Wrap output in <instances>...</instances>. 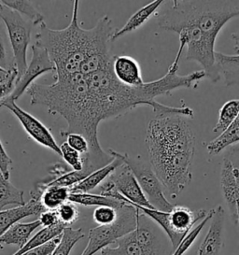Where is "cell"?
I'll return each instance as SVG.
<instances>
[{
	"mask_svg": "<svg viewBox=\"0 0 239 255\" xmlns=\"http://www.w3.org/2000/svg\"><path fill=\"white\" fill-rule=\"evenodd\" d=\"M165 2L166 1H163V0H155L147 4L143 8H139L135 13L129 18L127 23L120 29L114 32L112 36V42L141 27L144 23L149 21L151 16L154 15L158 8H160L162 5H164Z\"/></svg>",
	"mask_w": 239,
	"mask_h": 255,
	"instance_id": "ac0fdd59",
	"label": "cell"
},
{
	"mask_svg": "<svg viewBox=\"0 0 239 255\" xmlns=\"http://www.w3.org/2000/svg\"><path fill=\"white\" fill-rule=\"evenodd\" d=\"M3 245H1V244H0V251H1V250H3Z\"/></svg>",
	"mask_w": 239,
	"mask_h": 255,
	"instance_id": "b9f144b4",
	"label": "cell"
},
{
	"mask_svg": "<svg viewBox=\"0 0 239 255\" xmlns=\"http://www.w3.org/2000/svg\"><path fill=\"white\" fill-rule=\"evenodd\" d=\"M60 240H61V235L54 238L53 240H50L49 242L45 243L43 245L35 248L22 255H51L52 252L54 251V249L58 245Z\"/></svg>",
	"mask_w": 239,
	"mask_h": 255,
	"instance_id": "8d00e7d4",
	"label": "cell"
},
{
	"mask_svg": "<svg viewBox=\"0 0 239 255\" xmlns=\"http://www.w3.org/2000/svg\"><path fill=\"white\" fill-rule=\"evenodd\" d=\"M28 94L32 105L44 106L48 113L67 121V128L60 131L61 136L77 133L88 140L85 164L96 171L112 162L113 157L101 148L98 139V127L103 119L85 76L77 74L48 85L33 84Z\"/></svg>",
	"mask_w": 239,
	"mask_h": 255,
	"instance_id": "7a4b0ae2",
	"label": "cell"
},
{
	"mask_svg": "<svg viewBox=\"0 0 239 255\" xmlns=\"http://www.w3.org/2000/svg\"><path fill=\"white\" fill-rule=\"evenodd\" d=\"M239 114V99L229 100L221 108L219 112V120L213 128V132L222 135L238 118Z\"/></svg>",
	"mask_w": 239,
	"mask_h": 255,
	"instance_id": "484cf974",
	"label": "cell"
},
{
	"mask_svg": "<svg viewBox=\"0 0 239 255\" xmlns=\"http://www.w3.org/2000/svg\"><path fill=\"white\" fill-rule=\"evenodd\" d=\"M208 213L206 210L194 211L183 206H174L171 211L168 212L169 231L167 233L174 250L192 231L194 225L207 217Z\"/></svg>",
	"mask_w": 239,
	"mask_h": 255,
	"instance_id": "4fadbf2b",
	"label": "cell"
},
{
	"mask_svg": "<svg viewBox=\"0 0 239 255\" xmlns=\"http://www.w3.org/2000/svg\"><path fill=\"white\" fill-rule=\"evenodd\" d=\"M115 248L107 247L100 255H172L174 248L164 230L139 210L134 231L115 242Z\"/></svg>",
	"mask_w": 239,
	"mask_h": 255,
	"instance_id": "5b68a950",
	"label": "cell"
},
{
	"mask_svg": "<svg viewBox=\"0 0 239 255\" xmlns=\"http://www.w3.org/2000/svg\"><path fill=\"white\" fill-rule=\"evenodd\" d=\"M239 16L237 1H170L168 8L157 16L158 25L177 33L187 48L186 60L197 62L213 83L221 80L216 64L215 43L219 33Z\"/></svg>",
	"mask_w": 239,
	"mask_h": 255,
	"instance_id": "6da1fadb",
	"label": "cell"
},
{
	"mask_svg": "<svg viewBox=\"0 0 239 255\" xmlns=\"http://www.w3.org/2000/svg\"><path fill=\"white\" fill-rule=\"evenodd\" d=\"M112 71L120 83L126 86L138 87L144 84L140 66L137 61L131 56H114Z\"/></svg>",
	"mask_w": 239,
	"mask_h": 255,
	"instance_id": "9a60e30c",
	"label": "cell"
},
{
	"mask_svg": "<svg viewBox=\"0 0 239 255\" xmlns=\"http://www.w3.org/2000/svg\"><path fill=\"white\" fill-rule=\"evenodd\" d=\"M46 210L40 201L30 199L23 206L9 210H0V237L22 219L29 216H39Z\"/></svg>",
	"mask_w": 239,
	"mask_h": 255,
	"instance_id": "2e32d148",
	"label": "cell"
},
{
	"mask_svg": "<svg viewBox=\"0 0 239 255\" xmlns=\"http://www.w3.org/2000/svg\"><path fill=\"white\" fill-rule=\"evenodd\" d=\"M93 218L98 225H112L118 218V210L111 207H97Z\"/></svg>",
	"mask_w": 239,
	"mask_h": 255,
	"instance_id": "836d02e7",
	"label": "cell"
},
{
	"mask_svg": "<svg viewBox=\"0 0 239 255\" xmlns=\"http://www.w3.org/2000/svg\"><path fill=\"white\" fill-rule=\"evenodd\" d=\"M42 226L44 227H52L61 225L59 218L56 213V210H46L38 216L37 219ZM63 225V224H62Z\"/></svg>",
	"mask_w": 239,
	"mask_h": 255,
	"instance_id": "74e56055",
	"label": "cell"
},
{
	"mask_svg": "<svg viewBox=\"0 0 239 255\" xmlns=\"http://www.w3.org/2000/svg\"><path fill=\"white\" fill-rule=\"evenodd\" d=\"M56 213L59 218L60 223L70 227V225L76 223L80 218V210L77 204L67 201L61 205L56 210Z\"/></svg>",
	"mask_w": 239,
	"mask_h": 255,
	"instance_id": "d6a6232c",
	"label": "cell"
},
{
	"mask_svg": "<svg viewBox=\"0 0 239 255\" xmlns=\"http://www.w3.org/2000/svg\"><path fill=\"white\" fill-rule=\"evenodd\" d=\"M18 77V72L16 68H12L10 75L6 82L0 83V102L5 98H8L14 90L15 83Z\"/></svg>",
	"mask_w": 239,
	"mask_h": 255,
	"instance_id": "d590c367",
	"label": "cell"
},
{
	"mask_svg": "<svg viewBox=\"0 0 239 255\" xmlns=\"http://www.w3.org/2000/svg\"><path fill=\"white\" fill-rule=\"evenodd\" d=\"M231 37L233 38V40H234V42H235L234 49H235L236 53L239 54V30L236 31L235 33H233Z\"/></svg>",
	"mask_w": 239,
	"mask_h": 255,
	"instance_id": "ab89813d",
	"label": "cell"
},
{
	"mask_svg": "<svg viewBox=\"0 0 239 255\" xmlns=\"http://www.w3.org/2000/svg\"><path fill=\"white\" fill-rule=\"evenodd\" d=\"M0 19L7 29V38L13 53L14 67L18 72L17 78H19L28 65L26 62V53L31 41L32 30L35 26L27 19L4 5L1 1Z\"/></svg>",
	"mask_w": 239,
	"mask_h": 255,
	"instance_id": "52a82bcc",
	"label": "cell"
},
{
	"mask_svg": "<svg viewBox=\"0 0 239 255\" xmlns=\"http://www.w3.org/2000/svg\"><path fill=\"white\" fill-rule=\"evenodd\" d=\"M11 70H12V69H11ZM11 70L7 71L6 69H4V68H2L0 67V83H4V82L7 81V79H8V77L10 75Z\"/></svg>",
	"mask_w": 239,
	"mask_h": 255,
	"instance_id": "60d3db41",
	"label": "cell"
},
{
	"mask_svg": "<svg viewBox=\"0 0 239 255\" xmlns=\"http://www.w3.org/2000/svg\"><path fill=\"white\" fill-rule=\"evenodd\" d=\"M139 210L125 204L118 210L117 220L110 225H98L90 229L89 241L82 255H95L127 234L134 231Z\"/></svg>",
	"mask_w": 239,
	"mask_h": 255,
	"instance_id": "8992f818",
	"label": "cell"
},
{
	"mask_svg": "<svg viewBox=\"0 0 239 255\" xmlns=\"http://www.w3.org/2000/svg\"><path fill=\"white\" fill-rule=\"evenodd\" d=\"M64 137H66L67 141L66 142L75 150H77L78 152H80L82 155H86L90 150V145L88 140L81 135V134H77V133H69L66 135H64Z\"/></svg>",
	"mask_w": 239,
	"mask_h": 255,
	"instance_id": "e575fe53",
	"label": "cell"
},
{
	"mask_svg": "<svg viewBox=\"0 0 239 255\" xmlns=\"http://www.w3.org/2000/svg\"><path fill=\"white\" fill-rule=\"evenodd\" d=\"M41 224L38 220L30 223H17L0 237V244L17 245L21 249L29 241L31 234Z\"/></svg>",
	"mask_w": 239,
	"mask_h": 255,
	"instance_id": "d6986e66",
	"label": "cell"
},
{
	"mask_svg": "<svg viewBox=\"0 0 239 255\" xmlns=\"http://www.w3.org/2000/svg\"><path fill=\"white\" fill-rule=\"evenodd\" d=\"M109 153L113 157L112 162L104 167L99 168L95 172L90 174L86 179H84L73 187L70 188L71 193H91L92 191L99 187L105 180L112 175V173L114 172L117 168H119L120 165L124 164L123 161L115 154L114 150L110 149Z\"/></svg>",
	"mask_w": 239,
	"mask_h": 255,
	"instance_id": "e0dca14e",
	"label": "cell"
},
{
	"mask_svg": "<svg viewBox=\"0 0 239 255\" xmlns=\"http://www.w3.org/2000/svg\"><path fill=\"white\" fill-rule=\"evenodd\" d=\"M8 8H12L16 12L27 19L34 26H40L44 23V16L42 15L37 8H35L32 1L23 0H3L1 1Z\"/></svg>",
	"mask_w": 239,
	"mask_h": 255,
	"instance_id": "cb8c5ba5",
	"label": "cell"
},
{
	"mask_svg": "<svg viewBox=\"0 0 239 255\" xmlns=\"http://www.w3.org/2000/svg\"><path fill=\"white\" fill-rule=\"evenodd\" d=\"M216 64L227 86L239 84V54L228 55L216 53Z\"/></svg>",
	"mask_w": 239,
	"mask_h": 255,
	"instance_id": "44dd1931",
	"label": "cell"
},
{
	"mask_svg": "<svg viewBox=\"0 0 239 255\" xmlns=\"http://www.w3.org/2000/svg\"><path fill=\"white\" fill-rule=\"evenodd\" d=\"M61 156L70 169L74 171H82L84 168V155L72 149L67 142L62 143L60 146Z\"/></svg>",
	"mask_w": 239,
	"mask_h": 255,
	"instance_id": "1f68e13d",
	"label": "cell"
},
{
	"mask_svg": "<svg viewBox=\"0 0 239 255\" xmlns=\"http://www.w3.org/2000/svg\"><path fill=\"white\" fill-rule=\"evenodd\" d=\"M239 143V114L238 118L222 135L208 143L207 149L210 155H217L230 146Z\"/></svg>",
	"mask_w": 239,
	"mask_h": 255,
	"instance_id": "7402d4cb",
	"label": "cell"
},
{
	"mask_svg": "<svg viewBox=\"0 0 239 255\" xmlns=\"http://www.w3.org/2000/svg\"><path fill=\"white\" fill-rule=\"evenodd\" d=\"M214 211H215V209L209 210L207 217L205 218L204 220H202L198 225L192 229V231L189 233L186 237L183 239V240L180 242L179 246L174 250V253L172 254V255H184L186 254V252H188V250L192 247L193 243L197 239L198 235L201 233L203 228L205 227V225H207L209 221L211 220V218L214 214Z\"/></svg>",
	"mask_w": 239,
	"mask_h": 255,
	"instance_id": "4dcf8cb0",
	"label": "cell"
},
{
	"mask_svg": "<svg viewBox=\"0 0 239 255\" xmlns=\"http://www.w3.org/2000/svg\"><path fill=\"white\" fill-rule=\"evenodd\" d=\"M66 227H67L66 225L61 224V225L52 226V227L42 228L32 239H30L29 241L23 247L21 248L19 251H17L12 255H22L35 248L43 245L45 243L49 242L50 240H53L54 238L60 236Z\"/></svg>",
	"mask_w": 239,
	"mask_h": 255,
	"instance_id": "d4e9b609",
	"label": "cell"
},
{
	"mask_svg": "<svg viewBox=\"0 0 239 255\" xmlns=\"http://www.w3.org/2000/svg\"><path fill=\"white\" fill-rule=\"evenodd\" d=\"M31 61L22 75L17 78L14 90L8 97L14 101L21 98L26 91H28L39 76L48 72L55 73L56 71L55 66L45 48L35 42V44L31 46Z\"/></svg>",
	"mask_w": 239,
	"mask_h": 255,
	"instance_id": "8fae6325",
	"label": "cell"
},
{
	"mask_svg": "<svg viewBox=\"0 0 239 255\" xmlns=\"http://www.w3.org/2000/svg\"><path fill=\"white\" fill-rule=\"evenodd\" d=\"M11 165H12V161L7 155V151L0 140V171L7 180H9V177H10Z\"/></svg>",
	"mask_w": 239,
	"mask_h": 255,
	"instance_id": "f35d334b",
	"label": "cell"
},
{
	"mask_svg": "<svg viewBox=\"0 0 239 255\" xmlns=\"http://www.w3.org/2000/svg\"><path fill=\"white\" fill-rule=\"evenodd\" d=\"M112 20L105 15L90 29L79 23V1L75 0L70 23L64 29L54 30L46 23L37 27L36 43L46 49L56 71V80L80 74L82 64L92 55L112 53Z\"/></svg>",
	"mask_w": 239,
	"mask_h": 255,
	"instance_id": "277c9868",
	"label": "cell"
},
{
	"mask_svg": "<svg viewBox=\"0 0 239 255\" xmlns=\"http://www.w3.org/2000/svg\"><path fill=\"white\" fill-rule=\"evenodd\" d=\"M153 111L155 117H164V116H180V117H188L194 118V112L189 107H169L165 106L156 100L150 102L149 104Z\"/></svg>",
	"mask_w": 239,
	"mask_h": 255,
	"instance_id": "f546056e",
	"label": "cell"
},
{
	"mask_svg": "<svg viewBox=\"0 0 239 255\" xmlns=\"http://www.w3.org/2000/svg\"><path fill=\"white\" fill-rule=\"evenodd\" d=\"M221 186L232 221L239 225V143L227 148L224 153Z\"/></svg>",
	"mask_w": 239,
	"mask_h": 255,
	"instance_id": "9c48e42d",
	"label": "cell"
},
{
	"mask_svg": "<svg viewBox=\"0 0 239 255\" xmlns=\"http://www.w3.org/2000/svg\"><path fill=\"white\" fill-rule=\"evenodd\" d=\"M195 135L183 117L150 121L146 130L149 164L171 198H177L193 179Z\"/></svg>",
	"mask_w": 239,
	"mask_h": 255,
	"instance_id": "3957f363",
	"label": "cell"
},
{
	"mask_svg": "<svg viewBox=\"0 0 239 255\" xmlns=\"http://www.w3.org/2000/svg\"><path fill=\"white\" fill-rule=\"evenodd\" d=\"M70 194L69 188L49 186L42 192L40 202L46 210H56L61 205L68 201Z\"/></svg>",
	"mask_w": 239,
	"mask_h": 255,
	"instance_id": "4316f807",
	"label": "cell"
},
{
	"mask_svg": "<svg viewBox=\"0 0 239 255\" xmlns=\"http://www.w3.org/2000/svg\"><path fill=\"white\" fill-rule=\"evenodd\" d=\"M2 108H6L12 113L22 125L24 131L33 140L45 148L52 150L53 152L61 156L60 146L54 139L51 130L45 127L40 121L37 120L36 117L22 110L21 107L16 104V101L9 98H5L0 102V110Z\"/></svg>",
	"mask_w": 239,
	"mask_h": 255,
	"instance_id": "30bf717a",
	"label": "cell"
},
{
	"mask_svg": "<svg viewBox=\"0 0 239 255\" xmlns=\"http://www.w3.org/2000/svg\"><path fill=\"white\" fill-rule=\"evenodd\" d=\"M84 238L82 228L73 229L66 227L61 234V240L51 255H69L77 242Z\"/></svg>",
	"mask_w": 239,
	"mask_h": 255,
	"instance_id": "83f0119b",
	"label": "cell"
},
{
	"mask_svg": "<svg viewBox=\"0 0 239 255\" xmlns=\"http://www.w3.org/2000/svg\"><path fill=\"white\" fill-rule=\"evenodd\" d=\"M25 204L22 190L15 187L0 171V210L10 205L20 207Z\"/></svg>",
	"mask_w": 239,
	"mask_h": 255,
	"instance_id": "603a6c76",
	"label": "cell"
},
{
	"mask_svg": "<svg viewBox=\"0 0 239 255\" xmlns=\"http://www.w3.org/2000/svg\"><path fill=\"white\" fill-rule=\"evenodd\" d=\"M117 190L115 199L124 201L130 205H135L147 209H154L135 179L133 172L125 164L120 165L109 177Z\"/></svg>",
	"mask_w": 239,
	"mask_h": 255,
	"instance_id": "7c38bea8",
	"label": "cell"
},
{
	"mask_svg": "<svg viewBox=\"0 0 239 255\" xmlns=\"http://www.w3.org/2000/svg\"><path fill=\"white\" fill-rule=\"evenodd\" d=\"M68 201L85 207H111L116 210H120L126 204L124 201H120L112 197L91 193H71Z\"/></svg>",
	"mask_w": 239,
	"mask_h": 255,
	"instance_id": "ffe728a7",
	"label": "cell"
},
{
	"mask_svg": "<svg viewBox=\"0 0 239 255\" xmlns=\"http://www.w3.org/2000/svg\"><path fill=\"white\" fill-rule=\"evenodd\" d=\"M224 248V210L222 206L215 208L210 220V226L197 255H221Z\"/></svg>",
	"mask_w": 239,
	"mask_h": 255,
	"instance_id": "5bb4252c",
	"label": "cell"
},
{
	"mask_svg": "<svg viewBox=\"0 0 239 255\" xmlns=\"http://www.w3.org/2000/svg\"><path fill=\"white\" fill-rule=\"evenodd\" d=\"M114 152L133 172L150 205L155 210L164 212L171 211L175 205L166 199L164 186L151 165L140 158L132 157L127 153H120L116 150Z\"/></svg>",
	"mask_w": 239,
	"mask_h": 255,
	"instance_id": "ba28073f",
	"label": "cell"
},
{
	"mask_svg": "<svg viewBox=\"0 0 239 255\" xmlns=\"http://www.w3.org/2000/svg\"><path fill=\"white\" fill-rule=\"evenodd\" d=\"M0 67L7 71L14 68L13 53L7 38V29L0 19Z\"/></svg>",
	"mask_w": 239,
	"mask_h": 255,
	"instance_id": "f1b7e54d",
	"label": "cell"
}]
</instances>
